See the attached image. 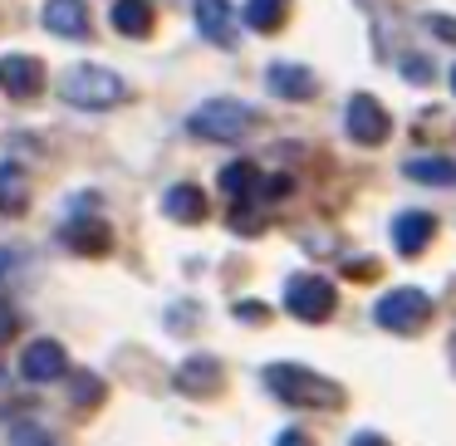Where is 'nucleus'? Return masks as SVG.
Listing matches in <instances>:
<instances>
[{"instance_id": "f257e3e1", "label": "nucleus", "mask_w": 456, "mask_h": 446, "mask_svg": "<svg viewBox=\"0 0 456 446\" xmlns=\"http://www.w3.org/2000/svg\"><path fill=\"white\" fill-rule=\"evenodd\" d=\"M265 383H270V393L289 407H338V383H329V377L309 373V368H299V363H270Z\"/></svg>"}, {"instance_id": "f03ea898", "label": "nucleus", "mask_w": 456, "mask_h": 446, "mask_svg": "<svg viewBox=\"0 0 456 446\" xmlns=\"http://www.w3.org/2000/svg\"><path fill=\"white\" fill-rule=\"evenodd\" d=\"M60 93L74 109H118V103L128 99V84L113 69H99V64H74L60 79Z\"/></svg>"}, {"instance_id": "7ed1b4c3", "label": "nucleus", "mask_w": 456, "mask_h": 446, "mask_svg": "<svg viewBox=\"0 0 456 446\" xmlns=\"http://www.w3.org/2000/svg\"><path fill=\"white\" fill-rule=\"evenodd\" d=\"M256 118L260 113L250 109V103H240V99H207L187 118V133L211 138V142H236V138H246V133L256 128Z\"/></svg>"}, {"instance_id": "20e7f679", "label": "nucleus", "mask_w": 456, "mask_h": 446, "mask_svg": "<svg viewBox=\"0 0 456 446\" xmlns=\"http://www.w3.org/2000/svg\"><path fill=\"white\" fill-rule=\"evenodd\" d=\"M373 319L387 328V334H422L427 319H432V299L422 295V289H393V295H383L373 304Z\"/></svg>"}, {"instance_id": "39448f33", "label": "nucleus", "mask_w": 456, "mask_h": 446, "mask_svg": "<svg viewBox=\"0 0 456 446\" xmlns=\"http://www.w3.org/2000/svg\"><path fill=\"white\" fill-rule=\"evenodd\" d=\"M334 304H338V295L324 275H289L285 280V309L295 319H305V324H324L334 314Z\"/></svg>"}, {"instance_id": "423d86ee", "label": "nucleus", "mask_w": 456, "mask_h": 446, "mask_svg": "<svg viewBox=\"0 0 456 446\" xmlns=\"http://www.w3.org/2000/svg\"><path fill=\"white\" fill-rule=\"evenodd\" d=\"M344 123H348V138L363 142V148H383L387 133H393V118H387V109L373 93H354L344 109Z\"/></svg>"}, {"instance_id": "0eeeda50", "label": "nucleus", "mask_w": 456, "mask_h": 446, "mask_svg": "<svg viewBox=\"0 0 456 446\" xmlns=\"http://www.w3.org/2000/svg\"><path fill=\"white\" fill-rule=\"evenodd\" d=\"M0 89L11 99H35L45 89V64L35 54H5L0 60Z\"/></svg>"}, {"instance_id": "6e6552de", "label": "nucleus", "mask_w": 456, "mask_h": 446, "mask_svg": "<svg viewBox=\"0 0 456 446\" xmlns=\"http://www.w3.org/2000/svg\"><path fill=\"white\" fill-rule=\"evenodd\" d=\"M40 20H45V30H50V35L84 40V35H89V5H84V0H45Z\"/></svg>"}, {"instance_id": "1a4fd4ad", "label": "nucleus", "mask_w": 456, "mask_h": 446, "mask_svg": "<svg viewBox=\"0 0 456 446\" xmlns=\"http://www.w3.org/2000/svg\"><path fill=\"white\" fill-rule=\"evenodd\" d=\"M20 368H25V377H30V383H54V377L69 373V358H64V348L54 344V338H35V344L25 348Z\"/></svg>"}, {"instance_id": "9d476101", "label": "nucleus", "mask_w": 456, "mask_h": 446, "mask_svg": "<svg viewBox=\"0 0 456 446\" xmlns=\"http://www.w3.org/2000/svg\"><path fill=\"white\" fill-rule=\"evenodd\" d=\"M265 84H270V93H280V99H289V103H305V99L319 93V79L305 69V64H270Z\"/></svg>"}, {"instance_id": "9b49d317", "label": "nucleus", "mask_w": 456, "mask_h": 446, "mask_svg": "<svg viewBox=\"0 0 456 446\" xmlns=\"http://www.w3.org/2000/svg\"><path fill=\"white\" fill-rule=\"evenodd\" d=\"M432 236H436V221L427 216V211H403V216L393 221V246H397V255H422Z\"/></svg>"}, {"instance_id": "f8f14e48", "label": "nucleus", "mask_w": 456, "mask_h": 446, "mask_svg": "<svg viewBox=\"0 0 456 446\" xmlns=\"http://www.w3.org/2000/svg\"><path fill=\"white\" fill-rule=\"evenodd\" d=\"M197 25L211 45H221V50L236 45V11H231L226 0H197Z\"/></svg>"}, {"instance_id": "ddd939ff", "label": "nucleus", "mask_w": 456, "mask_h": 446, "mask_svg": "<svg viewBox=\"0 0 456 446\" xmlns=\"http://www.w3.org/2000/svg\"><path fill=\"white\" fill-rule=\"evenodd\" d=\"M162 211H167L172 221H182V226H197V221L207 216V191L182 182V187H172L167 197H162Z\"/></svg>"}, {"instance_id": "4468645a", "label": "nucleus", "mask_w": 456, "mask_h": 446, "mask_svg": "<svg viewBox=\"0 0 456 446\" xmlns=\"http://www.w3.org/2000/svg\"><path fill=\"white\" fill-rule=\"evenodd\" d=\"M177 387L187 397L216 393V387H221V363H216V358H187V363H182V373H177Z\"/></svg>"}, {"instance_id": "2eb2a0df", "label": "nucleus", "mask_w": 456, "mask_h": 446, "mask_svg": "<svg viewBox=\"0 0 456 446\" xmlns=\"http://www.w3.org/2000/svg\"><path fill=\"white\" fill-rule=\"evenodd\" d=\"M64 246L79 250V255H103L113 246V231L103 221H69L64 226Z\"/></svg>"}, {"instance_id": "dca6fc26", "label": "nucleus", "mask_w": 456, "mask_h": 446, "mask_svg": "<svg viewBox=\"0 0 456 446\" xmlns=\"http://www.w3.org/2000/svg\"><path fill=\"white\" fill-rule=\"evenodd\" d=\"M113 30L128 40H148L152 35V5L148 0H113Z\"/></svg>"}, {"instance_id": "f3484780", "label": "nucleus", "mask_w": 456, "mask_h": 446, "mask_svg": "<svg viewBox=\"0 0 456 446\" xmlns=\"http://www.w3.org/2000/svg\"><path fill=\"white\" fill-rule=\"evenodd\" d=\"M25 207H30V182H25V172L15 162H0V211L5 216H20Z\"/></svg>"}, {"instance_id": "a211bd4d", "label": "nucleus", "mask_w": 456, "mask_h": 446, "mask_svg": "<svg viewBox=\"0 0 456 446\" xmlns=\"http://www.w3.org/2000/svg\"><path fill=\"white\" fill-rule=\"evenodd\" d=\"M289 15V0H246V25L260 35H275Z\"/></svg>"}, {"instance_id": "6ab92c4d", "label": "nucleus", "mask_w": 456, "mask_h": 446, "mask_svg": "<svg viewBox=\"0 0 456 446\" xmlns=\"http://www.w3.org/2000/svg\"><path fill=\"white\" fill-rule=\"evenodd\" d=\"M403 172L412 182H427V187H456V162L446 158H412Z\"/></svg>"}, {"instance_id": "aec40b11", "label": "nucleus", "mask_w": 456, "mask_h": 446, "mask_svg": "<svg viewBox=\"0 0 456 446\" xmlns=\"http://www.w3.org/2000/svg\"><path fill=\"white\" fill-rule=\"evenodd\" d=\"M256 187H260V172L250 167V162H231V167L221 172V191H231V197H250Z\"/></svg>"}, {"instance_id": "412c9836", "label": "nucleus", "mask_w": 456, "mask_h": 446, "mask_svg": "<svg viewBox=\"0 0 456 446\" xmlns=\"http://www.w3.org/2000/svg\"><path fill=\"white\" fill-rule=\"evenodd\" d=\"M99 397H103V383H99L94 373H79V377H74V402H79V407L99 402Z\"/></svg>"}, {"instance_id": "4be33fe9", "label": "nucleus", "mask_w": 456, "mask_h": 446, "mask_svg": "<svg viewBox=\"0 0 456 446\" xmlns=\"http://www.w3.org/2000/svg\"><path fill=\"white\" fill-rule=\"evenodd\" d=\"M427 30H432L436 40L456 45V20H452V15H427Z\"/></svg>"}, {"instance_id": "5701e85b", "label": "nucleus", "mask_w": 456, "mask_h": 446, "mask_svg": "<svg viewBox=\"0 0 456 446\" xmlns=\"http://www.w3.org/2000/svg\"><path fill=\"white\" fill-rule=\"evenodd\" d=\"M403 74H407L412 84H427V79H432V64L417 60V54H407V60H403Z\"/></svg>"}, {"instance_id": "b1692460", "label": "nucleus", "mask_w": 456, "mask_h": 446, "mask_svg": "<svg viewBox=\"0 0 456 446\" xmlns=\"http://www.w3.org/2000/svg\"><path fill=\"white\" fill-rule=\"evenodd\" d=\"M236 314H240V319H250V324H265V304H256V299H250V304L240 299V304H236Z\"/></svg>"}, {"instance_id": "393cba45", "label": "nucleus", "mask_w": 456, "mask_h": 446, "mask_svg": "<svg viewBox=\"0 0 456 446\" xmlns=\"http://www.w3.org/2000/svg\"><path fill=\"white\" fill-rule=\"evenodd\" d=\"M348 275H354V280H373L378 275V260H358V265H348Z\"/></svg>"}, {"instance_id": "a878e982", "label": "nucleus", "mask_w": 456, "mask_h": 446, "mask_svg": "<svg viewBox=\"0 0 456 446\" xmlns=\"http://www.w3.org/2000/svg\"><path fill=\"white\" fill-rule=\"evenodd\" d=\"M348 446H387V442H383V436H378V432H358V436H354V442H348Z\"/></svg>"}, {"instance_id": "bb28decb", "label": "nucleus", "mask_w": 456, "mask_h": 446, "mask_svg": "<svg viewBox=\"0 0 456 446\" xmlns=\"http://www.w3.org/2000/svg\"><path fill=\"white\" fill-rule=\"evenodd\" d=\"M5 334H15V314H11V309H0V338H5Z\"/></svg>"}, {"instance_id": "cd10ccee", "label": "nucleus", "mask_w": 456, "mask_h": 446, "mask_svg": "<svg viewBox=\"0 0 456 446\" xmlns=\"http://www.w3.org/2000/svg\"><path fill=\"white\" fill-rule=\"evenodd\" d=\"M275 446H309V442H305V432H285Z\"/></svg>"}, {"instance_id": "c85d7f7f", "label": "nucleus", "mask_w": 456, "mask_h": 446, "mask_svg": "<svg viewBox=\"0 0 456 446\" xmlns=\"http://www.w3.org/2000/svg\"><path fill=\"white\" fill-rule=\"evenodd\" d=\"M5 270H11V255H5V250H0V275H5Z\"/></svg>"}, {"instance_id": "c756f323", "label": "nucleus", "mask_w": 456, "mask_h": 446, "mask_svg": "<svg viewBox=\"0 0 456 446\" xmlns=\"http://www.w3.org/2000/svg\"><path fill=\"white\" fill-rule=\"evenodd\" d=\"M452 89H456V69H452Z\"/></svg>"}]
</instances>
